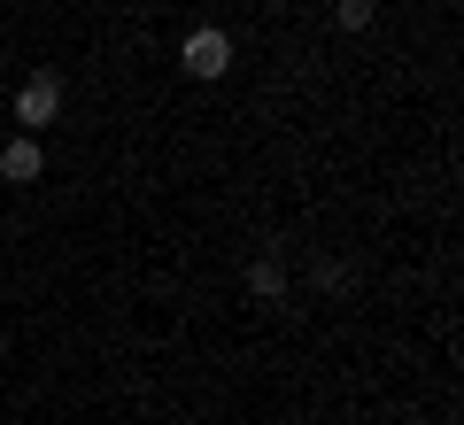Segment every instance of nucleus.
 <instances>
[{
	"instance_id": "3",
	"label": "nucleus",
	"mask_w": 464,
	"mask_h": 425,
	"mask_svg": "<svg viewBox=\"0 0 464 425\" xmlns=\"http://www.w3.org/2000/svg\"><path fill=\"white\" fill-rule=\"evenodd\" d=\"M0 179L8 186H39L47 179V140H39V131H16V140L0 148Z\"/></svg>"
},
{
	"instance_id": "4",
	"label": "nucleus",
	"mask_w": 464,
	"mask_h": 425,
	"mask_svg": "<svg viewBox=\"0 0 464 425\" xmlns=\"http://www.w3.org/2000/svg\"><path fill=\"white\" fill-rule=\"evenodd\" d=\"M240 278H248V295H256V302H286V256H279V247H264V256H256Z\"/></svg>"
},
{
	"instance_id": "6",
	"label": "nucleus",
	"mask_w": 464,
	"mask_h": 425,
	"mask_svg": "<svg viewBox=\"0 0 464 425\" xmlns=\"http://www.w3.org/2000/svg\"><path fill=\"white\" fill-rule=\"evenodd\" d=\"M348 278H356V271H348V263H317V286H325V295H341Z\"/></svg>"
},
{
	"instance_id": "2",
	"label": "nucleus",
	"mask_w": 464,
	"mask_h": 425,
	"mask_svg": "<svg viewBox=\"0 0 464 425\" xmlns=\"http://www.w3.org/2000/svg\"><path fill=\"white\" fill-rule=\"evenodd\" d=\"M54 116H63V78L54 70H32L16 85V131H47Z\"/></svg>"
},
{
	"instance_id": "5",
	"label": "nucleus",
	"mask_w": 464,
	"mask_h": 425,
	"mask_svg": "<svg viewBox=\"0 0 464 425\" xmlns=\"http://www.w3.org/2000/svg\"><path fill=\"white\" fill-rule=\"evenodd\" d=\"M372 16H380V0H333V24L341 32H372Z\"/></svg>"
},
{
	"instance_id": "1",
	"label": "nucleus",
	"mask_w": 464,
	"mask_h": 425,
	"mask_svg": "<svg viewBox=\"0 0 464 425\" xmlns=\"http://www.w3.org/2000/svg\"><path fill=\"white\" fill-rule=\"evenodd\" d=\"M179 70H186V78H201V85L232 78V32H225V24H194L186 47H179Z\"/></svg>"
}]
</instances>
